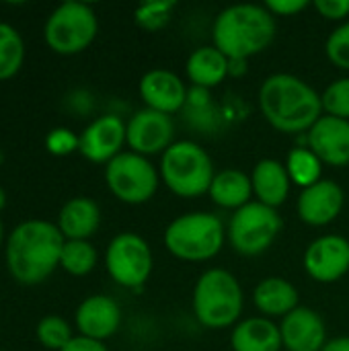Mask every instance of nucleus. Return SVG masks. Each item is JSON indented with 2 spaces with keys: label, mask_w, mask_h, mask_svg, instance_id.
I'll use <instances>...</instances> for the list:
<instances>
[{
  "label": "nucleus",
  "mask_w": 349,
  "mask_h": 351,
  "mask_svg": "<svg viewBox=\"0 0 349 351\" xmlns=\"http://www.w3.org/2000/svg\"><path fill=\"white\" fill-rule=\"evenodd\" d=\"M257 99L267 123L284 134L309 132L323 117L321 95L294 74L278 72L267 76Z\"/></svg>",
  "instance_id": "obj_2"
},
{
  "label": "nucleus",
  "mask_w": 349,
  "mask_h": 351,
  "mask_svg": "<svg viewBox=\"0 0 349 351\" xmlns=\"http://www.w3.org/2000/svg\"><path fill=\"white\" fill-rule=\"evenodd\" d=\"M64 234L47 220H25L6 239V269L23 286L43 284L58 267L64 249Z\"/></svg>",
  "instance_id": "obj_1"
},
{
  "label": "nucleus",
  "mask_w": 349,
  "mask_h": 351,
  "mask_svg": "<svg viewBox=\"0 0 349 351\" xmlns=\"http://www.w3.org/2000/svg\"><path fill=\"white\" fill-rule=\"evenodd\" d=\"M315 8L329 21H344L349 16V0H315Z\"/></svg>",
  "instance_id": "obj_33"
},
{
  "label": "nucleus",
  "mask_w": 349,
  "mask_h": 351,
  "mask_svg": "<svg viewBox=\"0 0 349 351\" xmlns=\"http://www.w3.org/2000/svg\"><path fill=\"white\" fill-rule=\"evenodd\" d=\"M105 181L109 191L123 204L140 206L152 199L158 189L160 173L150 160L136 152H121L105 165Z\"/></svg>",
  "instance_id": "obj_9"
},
{
  "label": "nucleus",
  "mask_w": 349,
  "mask_h": 351,
  "mask_svg": "<svg viewBox=\"0 0 349 351\" xmlns=\"http://www.w3.org/2000/svg\"><path fill=\"white\" fill-rule=\"evenodd\" d=\"M226 230L210 212H191L175 218L165 230V247L181 261L197 263L216 257L224 245Z\"/></svg>",
  "instance_id": "obj_6"
},
{
  "label": "nucleus",
  "mask_w": 349,
  "mask_h": 351,
  "mask_svg": "<svg viewBox=\"0 0 349 351\" xmlns=\"http://www.w3.org/2000/svg\"><path fill=\"white\" fill-rule=\"evenodd\" d=\"M4 208H6V191L0 187V212H2Z\"/></svg>",
  "instance_id": "obj_38"
},
{
  "label": "nucleus",
  "mask_w": 349,
  "mask_h": 351,
  "mask_svg": "<svg viewBox=\"0 0 349 351\" xmlns=\"http://www.w3.org/2000/svg\"><path fill=\"white\" fill-rule=\"evenodd\" d=\"M97 265V251L88 241H66L60 257V267L76 278L91 274Z\"/></svg>",
  "instance_id": "obj_27"
},
{
  "label": "nucleus",
  "mask_w": 349,
  "mask_h": 351,
  "mask_svg": "<svg viewBox=\"0 0 349 351\" xmlns=\"http://www.w3.org/2000/svg\"><path fill=\"white\" fill-rule=\"evenodd\" d=\"M173 8H175V2L173 0L144 2V4H140L134 10V19H136V23L142 29H146V31H158V29H163L169 23Z\"/></svg>",
  "instance_id": "obj_29"
},
{
  "label": "nucleus",
  "mask_w": 349,
  "mask_h": 351,
  "mask_svg": "<svg viewBox=\"0 0 349 351\" xmlns=\"http://www.w3.org/2000/svg\"><path fill=\"white\" fill-rule=\"evenodd\" d=\"M311 2L309 0H267L263 6L274 14V16H292L302 12Z\"/></svg>",
  "instance_id": "obj_34"
},
{
  "label": "nucleus",
  "mask_w": 349,
  "mask_h": 351,
  "mask_svg": "<svg viewBox=\"0 0 349 351\" xmlns=\"http://www.w3.org/2000/svg\"><path fill=\"white\" fill-rule=\"evenodd\" d=\"M327 58L341 70H349V21L339 25L325 43Z\"/></svg>",
  "instance_id": "obj_31"
},
{
  "label": "nucleus",
  "mask_w": 349,
  "mask_h": 351,
  "mask_svg": "<svg viewBox=\"0 0 349 351\" xmlns=\"http://www.w3.org/2000/svg\"><path fill=\"white\" fill-rule=\"evenodd\" d=\"M321 101H323V111L327 115L349 121V76L331 82L323 90Z\"/></svg>",
  "instance_id": "obj_30"
},
{
  "label": "nucleus",
  "mask_w": 349,
  "mask_h": 351,
  "mask_svg": "<svg viewBox=\"0 0 349 351\" xmlns=\"http://www.w3.org/2000/svg\"><path fill=\"white\" fill-rule=\"evenodd\" d=\"M230 346L232 351H280L284 348L280 327L265 317H251L234 325Z\"/></svg>",
  "instance_id": "obj_21"
},
{
  "label": "nucleus",
  "mask_w": 349,
  "mask_h": 351,
  "mask_svg": "<svg viewBox=\"0 0 349 351\" xmlns=\"http://www.w3.org/2000/svg\"><path fill=\"white\" fill-rule=\"evenodd\" d=\"M125 144V123L117 115H101L93 119L80 134V154L97 165H107Z\"/></svg>",
  "instance_id": "obj_13"
},
{
  "label": "nucleus",
  "mask_w": 349,
  "mask_h": 351,
  "mask_svg": "<svg viewBox=\"0 0 349 351\" xmlns=\"http://www.w3.org/2000/svg\"><path fill=\"white\" fill-rule=\"evenodd\" d=\"M251 185L257 202L269 208H278L286 202L292 181L286 171V165L276 158H263L253 167Z\"/></svg>",
  "instance_id": "obj_20"
},
{
  "label": "nucleus",
  "mask_w": 349,
  "mask_h": 351,
  "mask_svg": "<svg viewBox=\"0 0 349 351\" xmlns=\"http://www.w3.org/2000/svg\"><path fill=\"white\" fill-rule=\"evenodd\" d=\"M191 304L200 325L206 329H226L243 313V288L230 271L212 267L195 282Z\"/></svg>",
  "instance_id": "obj_4"
},
{
  "label": "nucleus",
  "mask_w": 349,
  "mask_h": 351,
  "mask_svg": "<svg viewBox=\"0 0 349 351\" xmlns=\"http://www.w3.org/2000/svg\"><path fill=\"white\" fill-rule=\"evenodd\" d=\"M35 335H37V341L47 348V350L62 351L72 339V327L62 319V317H43L37 327H35Z\"/></svg>",
  "instance_id": "obj_28"
},
{
  "label": "nucleus",
  "mask_w": 349,
  "mask_h": 351,
  "mask_svg": "<svg viewBox=\"0 0 349 351\" xmlns=\"http://www.w3.org/2000/svg\"><path fill=\"white\" fill-rule=\"evenodd\" d=\"M344 189L335 181L321 179L298 195V216L309 226H327L344 210Z\"/></svg>",
  "instance_id": "obj_16"
},
{
  "label": "nucleus",
  "mask_w": 349,
  "mask_h": 351,
  "mask_svg": "<svg viewBox=\"0 0 349 351\" xmlns=\"http://www.w3.org/2000/svg\"><path fill=\"white\" fill-rule=\"evenodd\" d=\"M321 351H349V337H335L327 341Z\"/></svg>",
  "instance_id": "obj_36"
},
{
  "label": "nucleus",
  "mask_w": 349,
  "mask_h": 351,
  "mask_svg": "<svg viewBox=\"0 0 349 351\" xmlns=\"http://www.w3.org/2000/svg\"><path fill=\"white\" fill-rule=\"evenodd\" d=\"M282 226L284 222L276 208L261 202H249L232 214L228 222V241L237 253L255 257L274 245Z\"/></svg>",
  "instance_id": "obj_8"
},
{
  "label": "nucleus",
  "mask_w": 349,
  "mask_h": 351,
  "mask_svg": "<svg viewBox=\"0 0 349 351\" xmlns=\"http://www.w3.org/2000/svg\"><path fill=\"white\" fill-rule=\"evenodd\" d=\"M99 21L93 6L78 0H66L47 16L43 37L51 51L60 56H74L95 41Z\"/></svg>",
  "instance_id": "obj_7"
},
{
  "label": "nucleus",
  "mask_w": 349,
  "mask_h": 351,
  "mask_svg": "<svg viewBox=\"0 0 349 351\" xmlns=\"http://www.w3.org/2000/svg\"><path fill=\"white\" fill-rule=\"evenodd\" d=\"M173 136L175 125L171 115L148 107L136 111L125 123V144L132 152L142 156L165 154V150L173 144Z\"/></svg>",
  "instance_id": "obj_11"
},
{
  "label": "nucleus",
  "mask_w": 349,
  "mask_h": 351,
  "mask_svg": "<svg viewBox=\"0 0 349 351\" xmlns=\"http://www.w3.org/2000/svg\"><path fill=\"white\" fill-rule=\"evenodd\" d=\"M62 351H109L103 341H95V339H88V337H82V335H76L66 348Z\"/></svg>",
  "instance_id": "obj_35"
},
{
  "label": "nucleus",
  "mask_w": 349,
  "mask_h": 351,
  "mask_svg": "<svg viewBox=\"0 0 349 351\" xmlns=\"http://www.w3.org/2000/svg\"><path fill=\"white\" fill-rule=\"evenodd\" d=\"M187 86L183 80L171 72V70H148L140 78V97L148 109L160 111V113H177L187 105Z\"/></svg>",
  "instance_id": "obj_15"
},
{
  "label": "nucleus",
  "mask_w": 349,
  "mask_h": 351,
  "mask_svg": "<svg viewBox=\"0 0 349 351\" xmlns=\"http://www.w3.org/2000/svg\"><path fill=\"white\" fill-rule=\"evenodd\" d=\"M286 171H288L292 183L306 189V187L315 185L317 181H321L323 162L317 158V154L311 148H294L288 154Z\"/></svg>",
  "instance_id": "obj_26"
},
{
  "label": "nucleus",
  "mask_w": 349,
  "mask_h": 351,
  "mask_svg": "<svg viewBox=\"0 0 349 351\" xmlns=\"http://www.w3.org/2000/svg\"><path fill=\"white\" fill-rule=\"evenodd\" d=\"M185 70L193 86L210 90L230 74V60L216 45H204L187 58Z\"/></svg>",
  "instance_id": "obj_22"
},
{
  "label": "nucleus",
  "mask_w": 349,
  "mask_h": 351,
  "mask_svg": "<svg viewBox=\"0 0 349 351\" xmlns=\"http://www.w3.org/2000/svg\"><path fill=\"white\" fill-rule=\"evenodd\" d=\"M152 263L154 259L148 243L134 232H121L113 237L105 253V267L111 280L132 290H138L146 284L152 274Z\"/></svg>",
  "instance_id": "obj_10"
},
{
  "label": "nucleus",
  "mask_w": 349,
  "mask_h": 351,
  "mask_svg": "<svg viewBox=\"0 0 349 351\" xmlns=\"http://www.w3.org/2000/svg\"><path fill=\"white\" fill-rule=\"evenodd\" d=\"M78 146H80V136H76L68 128H53L45 136V148L53 156H68L74 150H78Z\"/></svg>",
  "instance_id": "obj_32"
},
{
  "label": "nucleus",
  "mask_w": 349,
  "mask_h": 351,
  "mask_svg": "<svg viewBox=\"0 0 349 351\" xmlns=\"http://www.w3.org/2000/svg\"><path fill=\"white\" fill-rule=\"evenodd\" d=\"M58 228L66 241H88L101 224V210L91 197L68 199L58 214Z\"/></svg>",
  "instance_id": "obj_19"
},
{
  "label": "nucleus",
  "mask_w": 349,
  "mask_h": 351,
  "mask_svg": "<svg viewBox=\"0 0 349 351\" xmlns=\"http://www.w3.org/2000/svg\"><path fill=\"white\" fill-rule=\"evenodd\" d=\"M25 62V41L21 33L8 25L0 23V80L12 78Z\"/></svg>",
  "instance_id": "obj_25"
},
{
  "label": "nucleus",
  "mask_w": 349,
  "mask_h": 351,
  "mask_svg": "<svg viewBox=\"0 0 349 351\" xmlns=\"http://www.w3.org/2000/svg\"><path fill=\"white\" fill-rule=\"evenodd\" d=\"M208 195L216 206L237 212L251 202V195H253L251 177L237 169L220 171V173H216Z\"/></svg>",
  "instance_id": "obj_24"
},
{
  "label": "nucleus",
  "mask_w": 349,
  "mask_h": 351,
  "mask_svg": "<svg viewBox=\"0 0 349 351\" xmlns=\"http://www.w3.org/2000/svg\"><path fill=\"white\" fill-rule=\"evenodd\" d=\"M4 243V226H2V220H0V247Z\"/></svg>",
  "instance_id": "obj_39"
},
{
  "label": "nucleus",
  "mask_w": 349,
  "mask_h": 351,
  "mask_svg": "<svg viewBox=\"0 0 349 351\" xmlns=\"http://www.w3.org/2000/svg\"><path fill=\"white\" fill-rule=\"evenodd\" d=\"M309 148L323 165L348 167L349 165V121L333 115H323L306 132Z\"/></svg>",
  "instance_id": "obj_14"
},
{
  "label": "nucleus",
  "mask_w": 349,
  "mask_h": 351,
  "mask_svg": "<svg viewBox=\"0 0 349 351\" xmlns=\"http://www.w3.org/2000/svg\"><path fill=\"white\" fill-rule=\"evenodd\" d=\"M160 179L179 197H200L216 177L210 154L191 140L173 142L160 158Z\"/></svg>",
  "instance_id": "obj_5"
},
{
  "label": "nucleus",
  "mask_w": 349,
  "mask_h": 351,
  "mask_svg": "<svg viewBox=\"0 0 349 351\" xmlns=\"http://www.w3.org/2000/svg\"><path fill=\"white\" fill-rule=\"evenodd\" d=\"M245 72V60H230V74L239 76Z\"/></svg>",
  "instance_id": "obj_37"
},
{
  "label": "nucleus",
  "mask_w": 349,
  "mask_h": 351,
  "mask_svg": "<svg viewBox=\"0 0 349 351\" xmlns=\"http://www.w3.org/2000/svg\"><path fill=\"white\" fill-rule=\"evenodd\" d=\"M304 269L319 284H333L349 271V241L339 234L315 239L304 251Z\"/></svg>",
  "instance_id": "obj_12"
},
{
  "label": "nucleus",
  "mask_w": 349,
  "mask_h": 351,
  "mask_svg": "<svg viewBox=\"0 0 349 351\" xmlns=\"http://www.w3.org/2000/svg\"><path fill=\"white\" fill-rule=\"evenodd\" d=\"M212 37L228 60L247 62L274 41L276 16L259 4H232L216 16Z\"/></svg>",
  "instance_id": "obj_3"
},
{
  "label": "nucleus",
  "mask_w": 349,
  "mask_h": 351,
  "mask_svg": "<svg viewBox=\"0 0 349 351\" xmlns=\"http://www.w3.org/2000/svg\"><path fill=\"white\" fill-rule=\"evenodd\" d=\"M74 319H76V329L82 337L105 341L117 333L121 325V311L113 298L95 294L78 304Z\"/></svg>",
  "instance_id": "obj_18"
},
{
  "label": "nucleus",
  "mask_w": 349,
  "mask_h": 351,
  "mask_svg": "<svg viewBox=\"0 0 349 351\" xmlns=\"http://www.w3.org/2000/svg\"><path fill=\"white\" fill-rule=\"evenodd\" d=\"M282 346L288 351H321L327 343V327L319 313L298 306L282 319Z\"/></svg>",
  "instance_id": "obj_17"
},
{
  "label": "nucleus",
  "mask_w": 349,
  "mask_h": 351,
  "mask_svg": "<svg viewBox=\"0 0 349 351\" xmlns=\"http://www.w3.org/2000/svg\"><path fill=\"white\" fill-rule=\"evenodd\" d=\"M253 302L263 317H286L298 308V290L284 278H265L253 290Z\"/></svg>",
  "instance_id": "obj_23"
}]
</instances>
